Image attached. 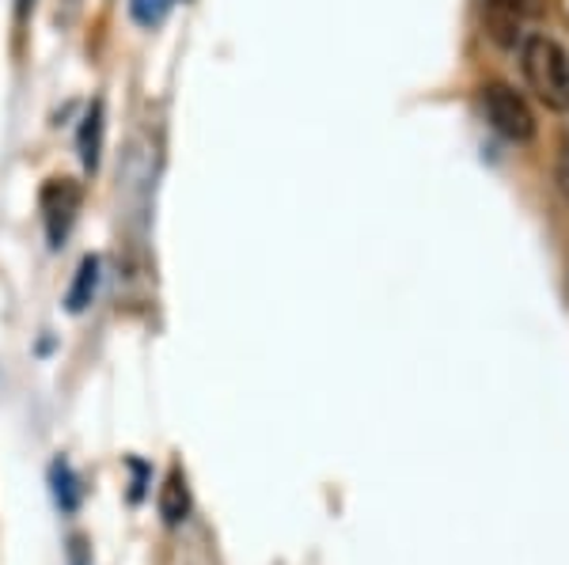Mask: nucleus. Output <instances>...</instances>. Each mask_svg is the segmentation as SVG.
<instances>
[{
    "mask_svg": "<svg viewBox=\"0 0 569 565\" xmlns=\"http://www.w3.org/2000/svg\"><path fill=\"white\" fill-rule=\"evenodd\" d=\"M520 72L547 111L569 114V53L562 42L550 34H528L520 42Z\"/></svg>",
    "mask_w": 569,
    "mask_h": 565,
    "instance_id": "nucleus-1",
    "label": "nucleus"
},
{
    "mask_svg": "<svg viewBox=\"0 0 569 565\" xmlns=\"http://www.w3.org/2000/svg\"><path fill=\"white\" fill-rule=\"evenodd\" d=\"M482 114H486V122L512 144H528L531 137H536V114H531V107L525 103V95H517V91L509 84H501V80H490V84L482 88Z\"/></svg>",
    "mask_w": 569,
    "mask_h": 565,
    "instance_id": "nucleus-2",
    "label": "nucleus"
},
{
    "mask_svg": "<svg viewBox=\"0 0 569 565\" xmlns=\"http://www.w3.org/2000/svg\"><path fill=\"white\" fill-rule=\"evenodd\" d=\"M42 216H46V235H50V248L58 251L66 243L72 221H77L80 209V186L72 179H50L39 194Z\"/></svg>",
    "mask_w": 569,
    "mask_h": 565,
    "instance_id": "nucleus-3",
    "label": "nucleus"
},
{
    "mask_svg": "<svg viewBox=\"0 0 569 565\" xmlns=\"http://www.w3.org/2000/svg\"><path fill=\"white\" fill-rule=\"evenodd\" d=\"M160 516L168 527H179L182 521L190 516V486H187V475L182 467H171L168 478L160 486Z\"/></svg>",
    "mask_w": 569,
    "mask_h": 565,
    "instance_id": "nucleus-4",
    "label": "nucleus"
},
{
    "mask_svg": "<svg viewBox=\"0 0 569 565\" xmlns=\"http://www.w3.org/2000/svg\"><path fill=\"white\" fill-rule=\"evenodd\" d=\"M77 144H80V163L88 171L99 168V152H103V103H91L84 122H80V133H77Z\"/></svg>",
    "mask_w": 569,
    "mask_h": 565,
    "instance_id": "nucleus-5",
    "label": "nucleus"
},
{
    "mask_svg": "<svg viewBox=\"0 0 569 565\" xmlns=\"http://www.w3.org/2000/svg\"><path fill=\"white\" fill-rule=\"evenodd\" d=\"M96 289H99V259H96V254H88V259L80 262V270H77V281H72V289L66 296V307L72 315H80L91 304Z\"/></svg>",
    "mask_w": 569,
    "mask_h": 565,
    "instance_id": "nucleus-6",
    "label": "nucleus"
},
{
    "mask_svg": "<svg viewBox=\"0 0 569 565\" xmlns=\"http://www.w3.org/2000/svg\"><path fill=\"white\" fill-rule=\"evenodd\" d=\"M50 482H53V497H58V505L66 508V513H72V508L80 505V486H77V478H72L69 463H61V460L53 463Z\"/></svg>",
    "mask_w": 569,
    "mask_h": 565,
    "instance_id": "nucleus-7",
    "label": "nucleus"
},
{
    "mask_svg": "<svg viewBox=\"0 0 569 565\" xmlns=\"http://www.w3.org/2000/svg\"><path fill=\"white\" fill-rule=\"evenodd\" d=\"M176 4V0H133V20L137 23H144V27H152V23H160L163 16H168V8Z\"/></svg>",
    "mask_w": 569,
    "mask_h": 565,
    "instance_id": "nucleus-8",
    "label": "nucleus"
},
{
    "mask_svg": "<svg viewBox=\"0 0 569 565\" xmlns=\"http://www.w3.org/2000/svg\"><path fill=\"white\" fill-rule=\"evenodd\" d=\"M84 551H88V543H84V535H72V543H69V554H72V565H84Z\"/></svg>",
    "mask_w": 569,
    "mask_h": 565,
    "instance_id": "nucleus-9",
    "label": "nucleus"
},
{
    "mask_svg": "<svg viewBox=\"0 0 569 565\" xmlns=\"http://www.w3.org/2000/svg\"><path fill=\"white\" fill-rule=\"evenodd\" d=\"M562 190L569 194V137L562 141Z\"/></svg>",
    "mask_w": 569,
    "mask_h": 565,
    "instance_id": "nucleus-10",
    "label": "nucleus"
}]
</instances>
